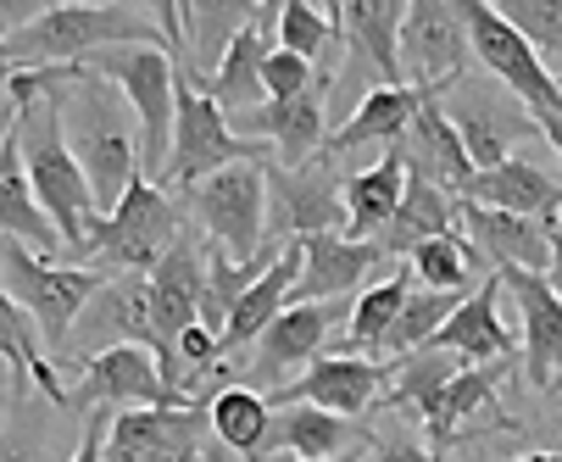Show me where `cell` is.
Listing matches in <instances>:
<instances>
[{"mask_svg": "<svg viewBox=\"0 0 562 462\" xmlns=\"http://www.w3.org/2000/svg\"><path fill=\"white\" fill-rule=\"evenodd\" d=\"M329 90H335V72H324L306 95L295 101H268L257 112H239L228 117L239 139H257L268 150H279V168H306L324 157L329 145Z\"/></svg>", "mask_w": 562, "mask_h": 462, "instance_id": "obj_17", "label": "cell"}, {"mask_svg": "<svg viewBox=\"0 0 562 462\" xmlns=\"http://www.w3.org/2000/svg\"><path fill=\"white\" fill-rule=\"evenodd\" d=\"M128 407H179L145 346H112L78 368V384L67 391L72 424H85L90 413H128Z\"/></svg>", "mask_w": 562, "mask_h": 462, "instance_id": "obj_11", "label": "cell"}, {"mask_svg": "<svg viewBox=\"0 0 562 462\" xmlns=\"http://www.w3.org/2000/svg\"><path fill=\"white\" fill-rule=\"evenodd\" d=\"M390 384V368L373 362V357H317L295 384H284V391L268 396V407H324L335 418H362L379 407Z\"/></svg>", "mask_w": 562, "mask_h": 462, "instance_id": "obj_19", "label": "cell"}, {"mask_svg": "<svg viewBox=\"0 0 562 462\" xmlns=\"http://www.w3.org/2000/svg\"><path fill=\"white\" fill-rule=\"evenodd\" d=\"M496 301H502V273L479 279V290L451 313V324L435 335V346L440 351H457L462 362H502V357H513L518 340L502 324V306Z\"/></svg>", "mask_w": 562, "mask_h": 462, "instance_id": "obj_27", "label": "cell"}, {"mask_svg": "<svg viewBox=\"0 0 562 462\" xmlns=\"http://www.w3.org/2000/svg\"><path fill=\"white\" fill-rule=\"evenodd\" d=\"M551 396H562V379H557V384H551Z\"/></svg>", "mask_w": 562, "mask_h": 462, "instance_id": "obj_52", "label": "cell"}, {"mask_svg": "<svg viewBox=\"0 0 562 462\" xmlns=\"http://www.w3.org/2000/svg\"><path fill=\"white\" fill-rule=\"evenodd\" d=\"M401 190H407V168H401V150L390 145L368 173L346 179V235L351 240H379L390 228V217H395V206H401Z\"/></svg>", "mask_w": 562, "mask_h": 462, "instance_id": "obj_35", "label": "cell"}, {"mask_svg": "<svg viewBox=\"0 0 562 462\" xmlns=\"http://www.w3.org/2000/svg\"><path fill=\"white\" fill-rule=\"evenodd\" d=\"M301 246H306V262H301V279H295V301L290 306L346 301L379 268V257H384L373 240H351V235H317V240H301Z\"/></svg>", "mask_w": 562, "mask_h": 462, "instance_id": "obj_26", "label": "cell"}, {"mask_svg": "<svg viewBox=\"0 0 562 462\" xmlns=\"http://www.w3.org/2000/svg\"><path fill=\"white\" fill-rule=\"evenodd\" d=\"M206 424H212V440H223L239 462H262L268 457L273 407H268V396L251 391V384H223V391L206 402Z\"/></svg>", "mask_w": 562, "mask_h": 462, "instance_id": "obj_36", "label": "cell"}, {"mask_svg": "<svg viewBox=\"0 0 562 462\" xmlns=\"http://www.w3.org/2000/svg\"><path fill=\"white\" fill-rule=\"evenodd\" d=\"M462 301H468V295H451V290H413L407 306H401V318H395V329L384 335L379 357L395 362V357H413V351L435 346V335L451 324V313H457Z\"/></svg>", "mask_w": 562, "mask_h": 462, "instance_id": "obj_40", "label": "cell"}, {"mask_svg": "<svg viewBox=\"0 0 562 462\" xmlns=\"http://www.w3.org/2000/svg\"><path fill=\"white\" fill-rule=\"evenodd\" d=\"M106 424H112V413H90V418H85V435H78V451H72V462H101Z\"/></svg>", "mask_w": 562, "mask_h": 462, "instance_id": "obj_46", "label": "cell"}, {"mask_svg": "<svg viewBox=\"0 0 562 462\" xmlns=\"http://www.w3.org/2000/svg\"><path fill=\"white\" fill-rule=\"evenodd\" d=\"M262 84H268V101H295V95H306L317 79H312V61H301L295 50H273L268 67H262Z\"/></svg>", "mask_w": 562, "mask_h": 462, "instance_id": "obj_44", "label": "cell"}, {"mask_svg": "<svg viewBox=\"0 0 562 462\" xmlns=\"http://www.w3.org/2000/svg\"><path fill=\"white\" fill-rule=\"evenodd\" d=\"M468 0H407L401 67L418 90H457L468 79Z\"/></svg>", "mask_w": 562, "mask_h": 462, "instance_id": "obj_10", "label": "cell"}, {"mask_svg": "<svg viewBox=\"0 0 562 462\" xmlns=\"http://www.w3.org/2000/svg\"><path fill=\"white\" fill-rule=\"evenodd\" d=\"M373 429L362 418H335L324 407H273L268 429V457H301V462H340L351 451H368ZM262 457V462H268Z\"/></svg>", "mask_w": 562, "mask_h": 462, "instance_id": "obj_23", "label": "cell"}, {"mask_svg": "<svg viewBox=\"0 0 562 462\" xmlns=\"http://www.w3.org/2000/svg\"><path fill=\"white\" fill-rule=\"evenodd\" d=\"M502 290H513L518 301L529 391L551 396V384L562 379V295L546 284V273H524V268H502Z\"/></svg>", "mask_w": 562, "mask_h": 462, "instance_id": "obj_21", "label": "cell"}, {"mask_svg": "<svg viewBox=\"0 0 562 462\" xmlns=\"http://www.w3.org/2000/svg\"><path fill=\"white\" fill-rule=\"evenodd\" d=\"M507 368H513V357H502V362H473V368H462V373L446 384V402H440V413H435V424H429V440H435L429 451H435V457L451 451L457 429H462L479 407H491V402H496Z\"/></svg>", "mask_w": 562, "mask_h": 462, "instance_id": "obj_37", "label": "cell"}, {"mask_svg": "<svg viewBox=\"0 0 562 462\" xmlns=\"http://www.w3.org/2000/svg\"><path fill=\"white\" fill-rule=\"evenodd\" d=\"M206 440V407H128L112 413L101 462H201Z\"/></svg>", "mask_w": 562, "mask_h": 462, "instance_id": "obj_15", "label": "cell"}, {"mask_svg": "<svg viewBox=\"0 0 562 462\" xmlns=\"http://www.w3.org/2000/svg\"><path fill=\"white\" fill-rule=\"evenodd\" d=\"M362 462H435V451L418 440V435H373V446H368V457Z\"/></svg>", "mask_w": 562, "mask_h": 462, "instance_id": "obj_45", "label": "cell"}, {"mask_svg": "<svg viewBox=\"0 0 562 462\" xmlns=\"http://www.w3.org/2000/svg\"><path fill=\"white\" fill-rule=\"evenodd\" d=\"M435 462H446V457H435Z\"/></svg>", "mask_w": 562, "mask_h": 462, "instance_id": "obj_55", "label": "cell"}, {"mask_svg": "<svg viewBox=\"0 0 562 462\" xmlns=\"http://www.w3.org/2000/svg\"><path fill=\"white\" fill-rule=\"evenodd\" d=\"M407 295H413V273H401V279H384V284L362 290L357 306H351V318H346V340L329 346V351H351V357L379 351L384 335H390L395 318H401V306H407Z\"/></svg>", "mask_w": 562, "mask_h": 462, "instance_id": "obj_39", "label": "cell"}, {"mask_svg": "<svg viewBox=\"0 0 562 462\" xmlns=\"http://www.w3.org/2000/svg\"><path fill=\"white\" fill-rule=\"evenodd\" d=\"M462 240L485 257V268H524V273H551V223L535 217H513V212H491L462 201Z\"/></svg>", "mask_w": 562, "mask_h": 462, "instance_id": "obj_24", "label": "cell"}, {"mask_svg": "<svg viewBox=\"0 0 562 462\" xmlns=\"http://www.w3.org/2000/svg\"><path fill=\"white\" fill-rule=\"evenodd\" d=\"M468 45H473L479 67H485L513 101H524V112L535 117L540 134H557L562 128L557 72H546V61L535 56V45L491 7V0H468Z\"/></svg>", "mask_w": 562, "mask_h": 462, "instance_id": "obj_8", "label": "cell"}, {"mask_svg": "<svg viewBox=\"0 0 562 462\" xmlns=\"http://www.w3.org/2000/svg\"><path fill=\"white\" fill-rule=\"evenodd\" d=\"M485 268V257H479L462 235H440L429 246L413 251V279L418 290H451V295H473V273Z\"/></svg>", "mask_w": 562, "mask_h": 462, "instance_id": "obj_41", "label": "cell"}, {"mask_svg": "<svg viewBox=\"0 0 562 462\" xmlns=\"http://www.w3.org/2000/svg\"><path fill=\"white\" fill-rule=\"evenodd\" d=\"M473 206H491V212H513V217H535V223H557L562 212V173H551L535 157H513L491 173H479L468 190Z\"/></svg>", "mask_w": 562, "mask_h": 462, "instance_id": "obj_25", "label": "cell"}, {"mask_svg": "<svg viewBox=\"0 0 562 462\" xmlns=\"http://www.w3.org/2000/svg\"><path fill=\"white\" fill-rule=\"evenodd\" d=\"M61 424H72V418L56 402L29 396V391H12L7 424H0V462H45Z\"/></svg>", "mask_w": 562, "mask_h": 462, "instance_id": "obj_38", "label": "cell"}, {"mask_svg": "<svg viewBox=\"0 0 562 462\" xmlns=\"http://www.w3.org/2000/svg\"><path fill=\"white\" fill-rule=\"evenodd\" d=\"M156 7H123V0H67V7H34L18 29L0 34V72H50L85 67L117 45H156Z\"/></svg>", "mask_w": 562, "mask_h": 462, "instance_id": "obj_2", "label": "cell"}, {"mask_svg": "<svg viewBox=\"0 0 562 462\" xmlns=\"http://www.w3.org/2000/svg\"><path fill=\"white\" fill-rule=\"evenodd\" d=\"M351 318L346 301H306V306H284V313L262 329V340L251 346V384H268V391H284V384H295L317 357L329 351V335L335 324Z\"/></svg>", "mask_w": 562, "mask_h": 462, "instance_id": "obj_14", "label": "cell"}, {"mask_svg": "<svg viewBox=\"0 0 562 462\" xmlns=\"http://www.w3.org/2000/svg\"><path fill=\"white\" fill-rule=\"evenodd\" d=\"M368 451H351V457H340V462H362ZM268 462H301V457H268Z\"/></svg>", "mask_w": 562, "mask_h": 462, "instance_id": "obj_50", "label": "cell"}, {"mask_svg": "<svg viewBox=\"0 0 562 462\" xmlns=\"http://www.w3.org/2000/svg\"><path fill=\"white\" fill-rule=\"evenodd\" d=\"M7 407H12V384H0V424H7Z\"/></svg>", "mask_w": 562, "mask_h": 462, "instance_id": "obj_51", "label": "cell"}, {"mask_svg": "<svg viewBox=\"0 0 562 462\" xmlns=\"http://www.w3.org/2000/svg\"><path fill=\"white\" fill-rule=\"evenodd\" d=\"M206 268H212V251H206V235L190 223L179 246L162 257V268L150 273V357L162 368L179 346L184 329L201 324V301H206Z\"/></svg>", "mask_w": 562, "mask_h": 462, "instance_id": "obj_12", "label": "cell"}, {"mask_svg": "<svg viewBox=\"0 0 562 462\" xmlns=\"http://www.w3.org/2000/svg\"><path fill=\"white\" fill-rule=\"evenodd\" d=\"M112 346H145L150 351V279H139V273H117L95 290V301L78 313V324L67 335L61 362L85 368L90 351L101 357Z\"/></svg>", "mask_w": 562, "mask_h": 462, "instance_id": "obj_18", "label": "cell"}, {"mask_svg": "<svg viewBox=\"0 0 562 462\" xmlns=\"http://www.w3.org/2000/svg\"><path fill=\"white\" fill-rule=\"evenodd\" d=\"M446 117H451L462 150H468L473 173H491V168L513 162L518 145L535 134V117L524 112V101H513L502 84H479V79H462L451 90Z\"/></svg>", "mask_w": 562, "mask_h": 462, "instance_id": "obj_13", "label": "cell"}, {"mask_svg": "<svg viewBox=\"0 0 562 462\" xmlns=\"http://www.w3.org/2000/svg\"><path fill=\"white\" fill-rule=\"evenodd\" d=\"M557 90H562V72H557Z\"/></svg>", "mask_w": 562, "mask_h": 462, "instance_id": "obj_53", "label": "cell"}, {"mask_svg": "<svg viewBox=\"0 0 562 462\" xmlns=\"http://www.w3.org/2000/svg\"><path fill=\"white\" fill-rule=\"evenodd\" d=\"M201 462H239V457H234V451H228L223 440H206V451H201Z\"/></svg>", "mask_w": 562, "mask_h": 462, "instance_id": "obj_48", "label": "cell"}, {"mask_svg": "<svg viewBox=\"0 0 562 462\" xmlns=\"http://www.w3.org/2000/svg\"><path fill=\"white\" fill-rule=\"evenodd\" d=\"M518 462H562V451H529V457H518Z\"/></svg>", "mask_w": 562, "mask_h": 462, "instance_id": "obj_49", "label": "cell"}, {"mask_svg": "<svg viewBox=\"0 0 562 462\" xmlns=\"http://www.w3.org/2000/svg\"><path fill=\"white\" fill-rule=\"evenodd\" d=\"M384 368H390V384H384L379 407L418 413L424 429H429L435 413H440V402H446V384L462 373V357H457V351H440V346H424V351L395 357V362H384Z\"/></svg>", "mask_w": 562, "mask_h": 462, "instance_id": "obj_33", "label": "cell"}, {"mask_svg": "<svg viewBox=\"0 0 562 462\" xmlns=\"http://www.w3.org/2000/svg\"><path fill=\"white\" fill-rule=\"evenodd\" d=\"M0 368H7V384L12 391H29V379L40 384V396L56 402L67 413V384L56 379V362L45 357V340L34 329V318L23 313V306L0 290Z\"/></svg>", "mask_w": 562, "mask_h": 462, "instance_id": "obj_31", "label": "cell"}, {"mask_svg": "<svg viewBox=\"0 0 562 462\" xmlns=\"http://www.w3.org/2000/svg\"><path fill=\"white\" fill-rule=\"evenodd\" d=\"M279 50H295L301 61H317L329 40H340V0L335 7H312V0H284L279 7Z\"/></svg>", "mask_w": 562, "mask_h": 462, "instance_id": "obj_42", "label": "cell"}, {"mask_svg": "<svg viewBox=\"0 0 562 462\" xmlns=\"http://www.w3.org/2000/svg\"><path fill=\"white\" fill-rule=\"evenodd\" d=\"M190 228L184 206L168 195V190H156L150 179H139L101 223H95V235H90V251L85 262L101 268L106 279L117 273H139L150 279L156 268H162V257L179 246V235Z\"/></svg>", "mask_w": 562, "mask_h": 462, "instance_id": "obj_5", "label": "cell"}, {"mask_svg": "<svg viewBox=\"0 0 562 462\" xmlns=\"http://www.w3.org/2000/svg\"><path fill=\"white\" fill-rule=\"evenodd\" d=\"M546 284L562 295V228L551 223V273H546Z\"/></svg>", "mask_w": 562, "mask_h": 462, "instance_id": "obj_47", "label": "cell"}, {"mask_svg": "<svg viewBox=\"0 0 562 462\" xmlns=\"http://www.w3.org/2000/svg\"><path fill=\"white\" fill-rule=\"evenodd\" d=\"M440 235H462V201L407 173L401 206H395L390 228H384L373 246H379L384 257H413L418 246H429V240H440Z\"/></svg>", "mask_w": 562, "mask_h": 462, "instance_id": "obj_29", "label": "cell"}, {"mask_svg": "<svg viewBox=\"0 0 562 462\" xmlns=\"http://www.w3.org/2000/svg\"><path fill=\"white\" fill-rule=\"evenodd\" d=\"M268 184V235L262 251H284L290 240H317V235H346V179L335 157H317L306 168H262Z\"/></svg>", "mask_w": 562, "mask_h": 462, "instance_id": "obj_9", "label": "cell"}, {"mask_svg": "<svg viewBox=\"0 0 562 462\" xmlns=\"http://www.w3.org/2000/svg\"><path fill=\"white\" fill-rule=\"evenodd\" d=\"M268 162H239L223 168L212 179H201L179 206L184 217L212 240V251H228L234 268H262L273 262V251H262L268 235V184H262Z\"/></svg>", "mask_w": 562, "mask_h": 462, "instance_id": "obj_7", "label": "cell"}, {"mask_svg": "<svg viewBox=\"0 0 562 462\" xmlns=\"http://www.w3.org/2000/svg\"><path fill=\"white\" fill-rule=\"evenodd\" d=\"M301 262H306V246L301 240H290L279 257H273V268L246 290V295H239V306H234V313H228V329H223V357L228 351H246V346H257L262 340V329L284 313V306L295 301V279H301Z\"/></svg>", "mask_w": 562, "mask_h": 462, "instance_id": "obj_28", "label": "cell"}, {"mask_svg": "<svg viewBox=\"0 0 562 462\" xmlns=\"http://www.w3.org/2000/svg\"><path fill=\"white\" fill-rule=\"evenodd\" d=\"M401 29H407V0H340V45L346 72L368 95V72L379 90H407V67H401Z\"/></svg>", "mask_w": 562, "mask_h": 462, "instance_id": "obj_16", "label": "cell"}, {"mask_svg": "<svg viewBox=\"0 0 562 462\" xmlns=\"http://www.w3.org/2000/svg\"><path fill=\"white\" fill-rule=\"evenodd\" d=\"M50 72H56V67H50ZM18 150H23V168H29L34 201L45 206L50 228L61 235L67 262L78 268V262H85V251H90L95 223H101V206H95V190H90L85 168H78V162H72V150H67V134H61V112H56L50 84H45L40 101L23 106Z\"/></svg>", "mask_w": 562, "mask_h": 462, "instance_id": "obj_3", "label": "cell"}, {"mask_svg": "<svg viewBox=\"0 0 562 462\" xmlns=\"http://www.w3.org/2000/svg\"><path fill=\"white\" fill-rule=\"evenodd\" d=\"M284 7V0H279ZM279 7L268 0V7H257L251 12V23L234 34V45H228V56H223V67L212 72V79H195L228 117H239V112H257V106H268V84H262V67H268V56L279 50V45H268V29L279 34Z\"/></svg>", "mask_w": 562, "mask_h": 462, "instance_id": "obj_22", "label": "cell"}, {"mask_svg": "<svg viewBox=\"0 0 562 462\" xmlns=\"http://www.w3.org/2000/svg\"><path fill=\"white\" fill-rule=\"evenodd\" d=\"M50 95H56V112H61V134H67L72 162L85 168V179L95 190V206L106 217L145 179L139 139H134V112L106 79H95V72H85V67H56Z\"/></svg>", "mask_w": 562, "mask_h": 462, "instance_id": "obj_1", "label": "cell"}, {"mask_svg": "<svg viewBox=\"0 0 562 462\" xmlns=\"http://www.w3.org/2000/svg\"><path fill=\"white\" fill-rule=\"evenodd\" d=\"M0 240H18L29 246L34 257H56L61 251V235L50 228L45 206L34 201V184H29V168H23V150H18V134L0 150Z\"/></svg>", "mask_w": 562, "mask_h": 462, "instance_id": "obj_32", "label": "cell"}, {"mask_svg": "<svg viewBox=\"0 0 562 462\" xmlns=\"http://www.w3.org/2000/svg\"><path fill=\"white\" fill-rule=\"evenodd\" d=\"M557 228H562V212H557Z\"/></svg>", "mask_w": 562, "mask_h": 462, "instance_id": "obj_54", "label": "cell"}, {"mask_svg": "<svg viewBox=\"0 0 562 462\" xmlns=\"http://www.w3.org/2000/svg\"><path fill=\"white\" fill-rule=\"evenodd\" d=\"M395 150H401V168H407L413 179H424V184L468 201V190H473L479 173L468 162V150H462L451 117H446V90H424V106H418L407 139H401Z\"/></svg>", "mask_w": 562, "mask_h": 462, "instance_id": "obj_20", "label": "cell"}, {"mask_svg": "<svg viewBox=\"0 0 562 462\" xmlns=\"http://www.w3.org/2000/svg\"><path fill=\"white\" fill-rule=\"evenodd\" d=\"M496 12L535 45L546 72H562V0H496Z\"/></svg>", "mask_w": 562, "mask_h": 462, "instance_id": "obj_43", "label": "cell"}, {"mask_svg": "<svg viewBox=\"0 0 562 462\" xmlns=\"http://www.w3.org/2000/svg\"><path fill=\"white\" fill-rule=\"evenodd\" d=\"M257 7H246V0H184L179 7V29H184V61L195 79H212V72L223 67L234 34L251 23Z\"/></svg>", "mask_w": 562, "mask_h": 462, "instance_id": "obj_34", "label": "cell"}, {"mask_svg": "<svg viewBox=\"0 0 562 462\" xmlns=\"http://www.w3.org/2000/svg\"><path fill=\"white\" fill-rule=\"evenodd\" d=\"M85 72H95V79H106L134 123H139V168L145 179L156 184L168 168V150H173V56L168 45H117V50H101L85 61Z\"/></svg>", "mask_w": 562, "mask_h": 462, "instance_id": "obj_6", "label": "cell"}, {"mask_svg": "<svg viewBox=\"0 0 562 462\" xmlns=\"http://www.w3.org/2000/svg\"><path fill=\"white\" fill-rule=\"evenodd\" d=\"M418 106H424V90L418 84H407V90H368L362 101H357V112L329 134V145H324V157H346V150H362V145H401L407 139V128H413V117H418Z\"/></svg>", "mask_w": 562, "mask_h": 462, "instance_id": "obj_30", "label": "cell"}, {"mask_svg": "<svg viewBox=\"0 0 562 462\" xmlns=\"http://www.w3.org/2000/svg\"><path fill=\"white\" fill-rule=\"evenodd\" d=\"M101 284H106L101 268H72V262H56V257H34L18 240H0V290L34 318L50 362H61L78 313L95 301Z\"/></svg>", "mask_w": 562, "mask_h": 462, "instance_id": "obj_4", "label": "cell"}]
</instances>
